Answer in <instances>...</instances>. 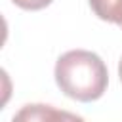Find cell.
Here are the masks:
<instances>
[{"label":"cell","mask_w":122,"mask_h":122,"mask_svg":"<svg viewBox=\"0 0 122 122\" xmlns=\"http://www.w3.org/2000/svg\"><path fill=\"white\" fill-rule=\"evenodd\" d=\"M93 13L109 23H122V0H88Z\"/></svg>","instance_id":"cell-3"},{"label":"cell","mask_w":122,"mask_h":122,"mask_svg":"<svg viewBox=\"0 0 122 122\" xmlns=\"http://www.w3.org/2000/svg\"><path fill=\"white\" fill-rule=\"evenodd\" d=\"M120 29H122V23H120Z\"/></svg>","instance_id":"cell-7"},{"label":"cell","mask_w":122,"mask_h":122,"mask_svg":"<svg viewBox=\"0 0 122 122\" xmlns=\"http://www.w3.org/2000/svg\"><path fill=\"white\" fill-rule=\"evenodd\" d=\"M63 122H84V118H80L69 111H63Z\"/></svg>","instance_id":"cell-5"},{"label":"cell","mask_w":122,"mask_h":122,"mask_svg":"<svg viewBox=\"0 0 122 122\" xmlns=\"http://www.w3.org/2000/svg\"><path fill=\"white\" fill-rule=\"evenodd\" d=\"M11 122H63V111H57L51 105L32 103L21 107Z\"/></svg>","instance_id":"cell-2"},{"label":"cell","mask_w":122,"mask_h":122,"mask_svg":"<svg viewBox=\"0 0 122 122\" xmlns=\"http://www.w3.org/2000/svg\"><path fill=\"white\" fill-rule=\"evenodd\" d=\"M55 82L67 97L90 103L105 93L109 72L97 53L88 50H71L55 63Z\"/></svg>","instance_id":"cell-1"},{"label":"cell","mask_w":122,"mask_h":122,"mask_svg":"<svg viewBox=\"0 0 122 122\" xmlns=\"http://www.w3.org/2000/svg\"><path fill=\"white\" fill-rule=\"evenodd\" d=\"M11 2L23 10H42V8L50 6L53 0H11Z\"/></svg>","instance_id":"cell-4"},{"label":"cell","mask_w":122,"mask_h":122,"mask_svg":"<svg viewBox=\"0 0 122 122\" xmlns=\"http://www.w3.org/2000/svg\"><path fill=\"white\" fill-rule=\"evenodd\" d=\"M118 76H120V82H122V59H120V63H118Z\"/></svg>","instance_id":"cell-6"}]
</instances>
